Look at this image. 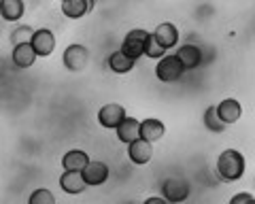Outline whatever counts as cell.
Here are the masks:
<instances>
[{
  "mask_svg": "<svg viewBox=\"0 0 255 204\" xmlns=\"http://www.w3.org/2000/svg\"><path fill=\"white\" fill-rule=\"evenodd\" d=\"M128 155H130V162L132 164L142 166V164H147L151 160V155H153V149H151V145L145 143V140L136 138L134 143L128 145Z\"/></svg>",
  "mask_w": 255,
  "mask_h": 204,
  "instance_id": "5bb4252c",
  "label": "cell"
},
{
  "mask_svg": "<svg viewBox=\"0 0 255 204\" xmlns=\"http://www.w3.org/2000/svg\"><path fill=\"white\" fill-rule=\"evenodd\" d=\"M34 60H36V53H34V49H32L30 43L13 47V64L17 68H30L32 64H34Z\"/></svg>",
  "mask_w": 255,
  "mask_h": 204,
  "instance_id": "ac0fdd59",
  "label": "cell"
},
{
  "mask_svg": "<svg viewBox=\"0 0 255 204\" xmlns=\"http://www.w3.org/2000/svg\"><path fill=\"white\" fill-rule=\"evenodd\" d=\"M0 2H2V0H0Z\"/></svg>",
  "mask_w": 255,
  "mask_h": 204,
  "instance_id": "4316f807",
  "label": "cell"
},
{
  "mask_svg": "<svg viewBox=\"0 0 255 204\" xmlns=\"http://www.w3.org/2000/svg\"><path fill=\"white\" fill-rule=\"evenodd\" d=\"M87 164H90V155L81 149H70L62 155V166L66 172H81Z\"/></svg>",
  "mask_w": 255,
  "mask_h": 204,
  "instance_id": "7c38bea8",
  "label": "cell"
},
{
  "mask_svg": "<svg viewBox=\"0 0 255 204\" xmlns=\"http://www.w3.org/2000/svg\"><path fill=\"white\" fill-rule=\"evenodd\" d=\"M134 64H136V62L130 60L128 56H124V53L119 51V49L111 53V58H109V66H111V70H113V73H117V75L130 73V70L134 68Z\"/></svg>",
  "mask_w": 255,
  "mask_h": 204,
  "instance_id": "ffe728a7",
  "label": "cell"
},
{
  "mask_svg": "<svg viewBox=\"0 0 255 204\" xmlns=\"http://www.w3.org/2000/svg\"><path fill=\"white\" fill-rule=\"evenodd\" d=\"M81 177H83V181L87 187H98L102 183H107V179H109V166L105 162H92L81 170Z\"/></svg>",
  "mask_w": 255,
  "mask_h": 204,
  "instance_id": "ba28073f",
  "label": "cell"
},
{
  "mask_svg": "<svg viewBox=\"0 0 255 204\" xmlns=\"http://www.w3.org/2000/svg\"><path fill=\"white\" fill-rule=\"evenodd\" d=\"M215 111H217V117L221 119L223 125H230V123H236L238 119H241L243 106H241V102L238 100L226 98V100H221L219 104H215Z\"/></svg>",
  "mask_w": 255,
  "mask_h": 204,
  "instance_id": "9c48e42d",
  "label": "cell"
},
{
  "mask_svg": "<svg viewBox=\"0 0 255 204\" xmlns=\"http://www.w3.org/2000/svg\"><path fill=\"white\" fill-rule=\"evenodd\" d=\"M62 62H64V66H66V70H70V73H79V70H83L87 66V62H90V51H87V47L73 43L64 49Z\"/></svg>",
  "mask_w": 255,
  "mask_h": 204,
  "instance_id": "277c9868",
  "label": "cell"
},
{
  "mask_svg": "<svg viewBox=\"0 0 255 204\" xmlns=\"http://www.w3.org/2000/svg\"><path fill=\"white\" fill-rule=\"evenodd\" d=\"M32 36H34V30H32L30 26H17L11 32V43H13V47L26 45V43L32 41Z\"/></svg>",
  "mask_w": 255,
  "mask_h": 204,
  "instance_id": "7402d4cb",
  "label": "cell"
},
{
  "mask_svg": "<svg viewBox=\"0 0 255 204\" xmlns=\"http://www.w3.org/2000/svg\"><path fill=\"white\" fill-rule=\"evenodd\" d=\"M162 198L166 202H172V204H179V202H185L189 198V183L185 179H179V177H172V179H166L164 185H162Z\"/></svg>",
  "mask_w": 255,
  "mask_h": 204,
  "instance_id": "5b68a950",
  "label": "cell"
},
{
  "mask_svg": "<svg viewBox=\"0 0 255 204\" xmlns=\"http://www.w3.org/2000/svg\"><path fill=\"white\" fill-rule=\"evenodd\" d=\"M30 45H32V49H34L36 58H47V56H51L55 49V34L47 28H38V30H34V36H32Z\"/></svg>",
  "mask_w": 255,
  "mask_h": 204,
  "instance_id": "52a82bcc",
  "label": "cell"
},
{
  "mask_svg": "<svg viewBox=\"0 0 255 204\" xmlns=\"http://www.w3.org/2000/svg\"><path fill=\"white\" fill-rule=\"evenodd\" d=\"M183 73H185V68H183V64L179 62V58L174 56V53H166L155 66V77L164 83L179 81L183 77Z\"/></svg>",
  "mask_w": 255,
  "mask_h": 204,
  "instance_id": "7a4b0ae2",
  "label": "cell"
},
{
  "mask_svg": "<svg viewBox=\"0 0 255 204\" xmlns=\"http://www.w3.org/2000/svg\"><path fill=\"white\" fill-rule=\"evenodd\" d=\"M217 175L221 181L232 183L245 175V155L238 149H226L217 160Z\"/></svg>",
  "mask_w": 255,
  "mask_h": 204,
  "instance_id": "6da1fadb",
  "label": "cell"
},
{
  "mask_svg": "<svg viewBox=\"0 0 255 204\" xmlns=\"http://www.w3.org/2000/svg\"><path fill=\"white\" fill-rule=\"evenodd\" d=\"M142 56H147L151 60H162L166 56V49H162V47L157 45V41L153 36H147V43H145V51H142Z\"/></svg>",
  "mask_w": 255,
  "mask_h": 204,
  "instance_id": "cb8c5ba5",
  "label": "cell"
},
{
  "mask_svg": "<svg viewBox=\"0 0 255 204\" xmlns=\"http://www.w3.org/2000/svg\"><path fill=\"white\" fill-rule=\"evenodd\" d=\"M202 121H204V125H206V128H209L211 132H217V134H219V132L226 130V125H223V123H221V119L217 117V111H215V104H213V106H209V108L204 111Z\"/></svg>",
  "mask_w": 255,
  "mask_h": 204,
  "instance_id": "44dd1931",
  "label": "cell"
},
{
  "mask_svg": "<svg viewBox=\"0 0 255 204\" xmlns=\"http://www.w3.org/2000/svg\"><path fill=\"white\" fill-rule=\"evenodd\" d=\"M126 108L117 102H111V104H105L98 111V123L107 130H117V125L126 119Z\"/></svg>",
  "mask_w": 255,
  "mask_h": 204,
  "instance_id": "8992f818",
  "label": "cell"
},
{
  "mask_svg": "<svg viewBox=\"0 0 255 204\" xmlns=\"http://www.w3.org/2000/svg\"><path fill=\"white\" fill-rule=\"evenodd\" d=\"M142 204H168V202H166L164 198H159V196H153V198H147Z\"/></svg>",
  "mask_w": 255,
  "mask_h": 204,
  "instance_id": "484cf974",
  "label": "cell"
},
{
  "mask_svg": "<svg viewBox=\"0 0 255 204\" xmlns=\"http://www.w3.org/2000/svg\"><path fill=\"white\" fill-rule=\"evenodd\" d=\"M147 36H149L147 30H140V28H136V30H130V32L126 34V38H124L122 47H119V51H122L124 56H128L130 60L136 62V60L142 56V51H145Z\"/></svg>",
  "mask_w": 255,
  "mask_h": 204,
  "instance_id": "3957f363",
  "label": "cell"
},
{
  "mask_svg": "<svg viewBox=\"0 0 255 204\" xmlns=\"http://www.w3.org/2000/svg\"><path fill=\"white\" fill-rule=\"evenodd\" d=\"M23 11H26V4H23L21 0H2V2H0V15H2L4 21L21 19Z\"/></svg>",
  "mask_w": 255,
  "mask_h": 204,
  "instance_id": "d6986e66",
  "label": "cell"
},
{
  "mask_svg": "<svg viewBox=\"0 0 255 204\" xmlns=\"http://www.w3.org/2000/svg\"><path fill=\"white\" fill-rule=\"evenodd\" d=\"M151 36H153L155 41H157V45L162 47V49H166V51L179 43V30H177V26H174V23H170V21L159 23V26L153 30V34H151Z\"/></svg>",
  "mask_w": 255,
  "mask_h": 204,
  "instance_id": "8fae6325",
  "label": "cell"
},
{
  "mask_svg": "<svg viewBox=\"0 0 255 204\" xmlns=\"http://www.w3.org/2000/svg\"><path fill=\"white\" fill-rule=\"evenodd\" d=\"M174 56L179 58V62L183 64L185 70H194V68L200 66V62H202V51H200V47H196V45L179 47V51L174 53Z\"/></svg>",
  "mask_w": 255,
  "mask_h": 204,
  "instance_id": "4fadbf2b",
  "label": "cell"
},
{
  "mask_svg": "<svg viewBox=\"0 0 255 204\" xmlns=\"http://www.w3.org/2000/svg\"><path fill=\"white\" fill-rule=\"evenodd\" d=\"M28 204H55V196L51 194V190H47V187H38V190L30 194Z\"/></svg>",
  "mask_w": 255,
  "mask_h": 204,
  "instance_id": "603a6c76",
  "label": "cell"
},
{
  "mask_svg": "<svg viewBox=\"0 0 255 204\" xmlns=\"http://www.w3.org/2000/svg\"><path fill=\"white\" fill-rule=\"evenodd\" d=\"M94 9V2L92 0H64L62 2V13L66 15L68 19H79L87 15Z\"/></svg>",
  "mask_w": 255,
  "mask_h": 204,
  "instance_id": "9a60e30c",
  "label": "cell"
},
{
  "mask_svg": "<svg viewBox=\"0 0 255 204\" xmlns=\"http://www.w3.org/2000/svg\"><path fill=\"white\" fill-rule=\"evenodd\" d=\"M60 187H62V192H66V194H83L87 190V185L83 181V177H81V172H66L64 170V175L60 177Z\"/></svg>",
  "mask_w": 255,
  "mask_h": 204,
  "instance_id": "2e32d148",
  "label": "cell"
},
{
  "mask_svg": "<svg viewBox=\"0 0 255 204\" xmlns=\"http://www.w3.org/2000/svg\"><path fill=\"white\" fill-rule=\"evenodd\" d=\"M164 132H166L164 123L159 119H155V117H149V119H142L138 123V138L145 140V143H149V145L157 143V140L164 136Z\"/></svg>",
  "mask_w": 255,
  "mask_h": 204,
  "instance_id": "30bf717a",
  "label": "cell"
},
{
  "mask_svg": "<svg viewBox=\"0 0 255 204\" xmlns=\"http://www.w3.org/2000/svg\"><path fill=\"white\" fill-rule=\"evenodd\" d=\"M230 204H255V198L249 192H241V194H236L234 198L230 200Z\"/></svg>",
  "mask_w": 255,
  "mask_h": 204,
  "instance_id": "d4e9b609",
  "label": "cell"
},
{
  "mask_svg": "<svg viewBox=\"0 0 255 204\" xmlns=\"http://www.w3.org/2000/svg\"><path fill=\"white\" fill-rule=\"evenodd\" d=\"M138 119L136 117H126V119L117 125V138L122 140V143L130 145L134 140L138 138Z\"/></svg>",
  "mask_w": 255,
  "mask_h": 204,
  "instance_id": "e0dca14e",
  "label": "cell"
}]
</instances>
